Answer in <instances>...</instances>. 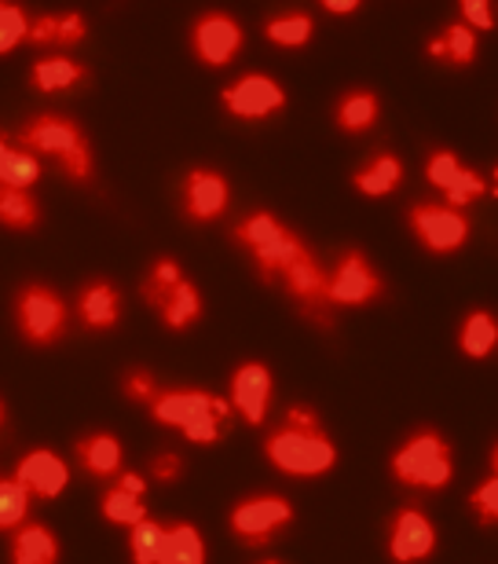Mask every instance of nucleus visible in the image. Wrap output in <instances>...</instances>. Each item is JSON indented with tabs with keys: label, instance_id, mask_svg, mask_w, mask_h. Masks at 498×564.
<instances>
[{
	"label": "nucleus",
	"instance_id": "8",
	"mask_svg": "<svg viewBox=\"0 0 498 564\" xmlns=\"http://www.w3.org/2000/svg\"><path fill=\"white\" fill-rule=\"evenodd\" d=\"M407 228H411L422 250L436 257L458 253L473 235V224L466 213L451 209L444 202H414L411 213H407Z\"/></svg>",
	"mask_w": 498,
	"mask_h": 564
},
{
	"label": "nucleus",
	"instance_id": "31",
	"mask_svg": "<svg viewBox=\"0 0 498 564\" xmlns=\"http://www.w3.org/2000/svg\"><path fill=\"white\" fill-rule=\"evenodd\" d=\"M264 37L275 48H304L315 37V19L308 11H286V15H271L264 22Z\"/></svg>",
	"mask_w": 498,
	"mask_h": 564
},
{
	"label": "nucleus",
	"instance_id": "29",
	"mask_svg": "<svg viewBox=\"0 0 498 564\" xmlns=\"http://www.w3.org/2000/svg\"><path fill=\"white\" fill-rule=\"evenodd\" d=\"M41 224V202L33 191L4 187L0 184V228L11 231H33Z\"/></svg>",
	"mask_w": 498,
	"mask_h": 564
},
{
	"label": "nucleus",
	"instance_id": "34",
	"mask_svg": "<svg viewBox=\"0 0 498 564\" xmlns=\"http://www.w3.org/2000/svg\"><path fill=\"white\" fill-rule=\"evenodd\" d=\"M484 195H495V184L491 180H484L477 169H462L458 173V180L451 184L447 191H444V206H451V209H458V213H466L473 202L477 198H484Z\"/></svg>",
	"mask_w": 498,
	"mask_h": 564
},
{
	"label": "nucleus",
	"instance_id": "40",
	"mask_svg": "<svg viewBox=\"0 0 498 564\" xmlns=\"http://www.w3.org/2000/svg\"><path fill=\"white\" fill-rule=\"evenodd\" d=\"M151 477L158 484H165V488H173V484L184 477V455H176V451H162V455L151 458Z\"/></svg>",
	"mask_w": 498,
	"mask_h": 564
},
{
	"label": "nucleus",
	"instance_id": "28",
	"mask_svg": "<svg viewBox=\"0 0 498 564\" xmlns=\"http://www.w3.org/2000/svg\"><path fill=\"white\" fill-rule=\"evenodd\" d=\"M425 55L447 66H473V59H477V33L469 26H462V22H447V26L425 44Z\"/></svg>",
	"mask_w": 498,
	"mask_h": 564
},
{
	"label": "nucleus",
	"instance_id": "7",
	"mask_svg": "<svg viewBox=\"0 0 498 564\" xmlns=\"http://www.w3.org/2000/svg\"><path fill=\"white\" fill-rule=\"evenodd\" d=\"M290 524H293L290 499H282V495H271V491L246 495V499H239V502L231 506V517H228V528H231L235 543L249 546V550L268 546L271 539L286 532Z\"/></svg>",
	"mask_w": 498,
	"mask_h": 564
},
{
	"label": "nucleus",
	"instance_id": "25",
	"mask_svg": "<svg viewBox=\"0 0 498 564\" xmlns=\"http://www.w3.org/2000/svg\"><path fill=\"white\" fill-rule=\"evenodd\" d=\"M403 184V162L389 151H374L370 162L353 176V187L367 198H385Z\"/></svg>",
	"mask_w": 498,
	"mask_h": 564
},
{
	"label": "nucleus",
	"instance_id": "22",
	"mask_svg": "<svg viewBox=\"0 0 498 564\" xmlns=\"http://www.w3.org/2000/svg\"><path fill=\"white\" fill-rule=\"evenodd\" d=\"M381 118V99L374 88H348L342 93L334 107V126L345 132V137H364Z\"/></svg>",
	"mask_w": 498,
	"mask_h": 564
},
{
	"label": "nucleus",
	"instance_id": "6",
	"mask_svg": "<svg viewBox=\"0 0 498 564\" xmlns=\"http://www.w3.org/2000/svg\"><path fill=\"white\" fill-rule=\"evenodd\" d=\"M235 242L253 257L257 268H260V279L264 282H279L282 268H286L293 257H301L308 250V242L301 239L297 231L286 228L275 213L268 209H253L246 220L235 224Z\"/></svg>",
	"mask_w": 498,
	"mask_h": 564
},
{
	"label": "nucleus",
	"instance_id": "9",
	"mask_svg": "<svg viewBox=\"0 0 498 564\" xmlns=\"http://www.w3.org/2000/svg\"><path fill=\"white\" fill-rule=\"evenodd\" d=\"M385 279L364 250H345L334 272H326V301L331 308H364L385 297Z\"/></svg>",
	"mask_w": 498,
	"mask_h": 564
},
{
	"label": "nucleus",
	"instance_id": "38",
	"mask_svg": "<svg viewBox=\"0 0 498 564\" xmlns=\"http://www.w3.org/2000/svg\"><path fill=\"white\" fill-rule=\"evenodd\" d=\"M158 378H154V370H147V367H129L121 375V397L124 400H132V403H151L158 397Z\"/></svg>",
	"mask_w": 498,
	"mask_h": 564
},
{
	"label": "nucleus",
	"instance_id": "44",
	"mask_svg": "<svg viewBox=\"0 0 498 564\" xmlns=\"http://www.w3.org/2000/svg\"><path fill=\"white\" fill-rule=\"evenodd\" d=\"M260 564H286V561H275V557H268V561H260Z\"/></svg>",
	"mask_w": 498,
	"mask_h": 564
},
{
	"label": "nucleus",
	"instance_id": "42",
	"mask_svg": "<svg viewBox=\"0 0 498 564\" xmlns=\"http://www.w3.org/2000/svg\"><path fill=\"white\" fill-rule=\"evenodd\" d=\"M4 422H8V403H4V397H0V429H4Z\"/></svg>",
	"mask_w": 498,
	"mask_h": 564
},
{
	"label": "nucleus",
	"instance_id": "18",
	"mask_svg": "<svg viewBox=\"0 0 498 564\" xmlns=\"http://www.w3.org/2000/svg\"><path fill=\"white\" fill-rule=\"evenodd\" d=\"M74 319L88 334H110L121 323V290L107 279H88L74 297Z\"/></svg>",
	"mask_w": 498,
	"mask_h": 564
},
{
	"label": "nucleus",
	"instance_id": "16",
	"mask_svg": "<svg viewBox=\"0 0 498 564\" xmlns=\"http://www.w3.org/2000/svg\"><path fill=\"white\" fill-rule=\"evenodd\" d=\"M271 397H275V378H271V370L260 364V359H246V364L235 367L228 403H231V411H239V419L246 425L260 429L268 422Z\"/></svg>",
	"mask_w": 498,
	"mask_h": 564
},
{
	"label": "nucleus",
	"instance_id": "43",
	"mask_svg": "<svg viewBox=\"0 0 498 564\" xmlns=\"http://www.w3.org/2000/svg\"><path fill=\"white\" fill-rule=\"evenodd\" d=\"M4 151H8V137L0 132V158H4Z\"/></svg>",
	"mask_w": 498,
	"mask_h": 564
},
{
	"label": "nucleus",
	"instance_id": "14",
	"mask_svg": "<svg viewBox=\"0 0 498 564\" xmlns=\"http://www.w3.org/2000/svg\"><path fill=\"white\" fill-rule=\"evenodd\" d=\"M220 107L239 121H264L286 107V88L268 74H242L220 93Z\"/></svg>",
	"mask_w": 498,
	"mask_h": 564
},
{
	"label": "nucleus",
	"instance_id": "4",
	"mask_svg": "<svg viewBox=\"0 0 498 564\" xmlns=\"http://www.w3.org/2000/svg\"><path fill=\"white\" fill-rule=\"evenodd\" d=\"M140 297L173 334L191 330V326H198V319L206 315L202 290L184 275L176 257H158L151 264V272L140 282Z\"/></svg>",
	"mask_w": 498,
	"mask_h": 564
},
{
	"label": "nucleus",
	"instance_id": "15",
	"mask_svg": "<svg viewBox=\"0 0 498 564\" xmlns=\"http://www.w3.org/2000/svg\"><path fill=\"white\" fill-rule=\"evenodd\" d=\"M180 206H184V217L191 224H209L220 220L231 206V184L228 176L217 173V169H191L184 176V191H180Z\"/></svg>",
	"mask_w": 498,
	"mask_h": 564
},
{
	"label": "nucleus",
	"instance_id": "19",
	"mask_svg": "<svg viewBox=\"0 0 498 564\" xmlns=\"http://www.w3.org/2000/svg\"><path fill=\"white\" fill-rule=\"evenodd\" d=\"M147 480L140 477L136 469H121L115 480H107L104 495H99V513L107 517L110 524H121V528H132L140 524L147 513Z\"/></svg>",
	"mask_w": 498,
	"mask_h": 564
},
{
	"label": "nucleus",
	"instance_id": "35",
	"mask_svg": "<svg viewBox=\"0 0 498 564\" xmlns=\"http://www.w3.org/2000/svg\"><path fill=\"white\" fill-rule=\"evenodd\" d=\"M495 451H491V473L488 480H480L477 488L469 491V513L477 517L480 528H495L498 521V480H495Z\"/></svg>",
	"mask_w": 498,
	"mask_h": 564
},
{
	"label": "nucleus",
	"instance_id": "13",
	"mask_svg": "<svg viewBox=\"0 0 498 564\" xmlns=\"http://www.w3.org/2000/svg\"><path fill=\"white\" fill-rule=\"evenodd\" d=\"M151 419L165 429H176L184 433L187 425H195L198 419L206 414H231V403L217 397V392H206V389H158V397L147 403Z\"/></svg>",
	"mask_w": 498,
	"mask_h": 564
},
{
	"label": "nucleus",
	"instance_id": "32",
	"mask_svg": "<svg viewBox=\"0 0 498 564\" xmlns=\"http://www.w3.org/2000/svg\"><path fill=\"white\" fill-rule=\"evenodd\" d=\"M124 550H129V561L132 564H154L158 561V550H162V535H165V524L162 521H151L143 517L140 524L124 528Z\"/></svg>",
	"mask_w": 498,
	"mask_h": 564
},
{
	"label": "nucleus",
	"instance_id": "3",
	"mask_svg": "<svg viewBox=\"0 0 498 564\" xmlns=\"http://www.w3.org/2000/svg\"><path fill=\"white\" fill-rule=\"evenodd\" d=\"M15 143L33 151L41 162H55L66 176L77 184H93L96 176V158L82 126L63 115H33L26 126L19 129Z\"/></svg>",
	"mask_w": 498,
	"mask_h": 564
},
{
	"label": "nucleus",
	"instance_id": "21",
	"mask_svg": "<svg viewBox=\"0 0 498 564\" xmlns=\"http://www.w3.org/2000/svg\"><path fill=\"white\" fill-rule=\"evenodd\" d=\"M11 564H59V539L44 521H26L11 532L8 543Z\"/></svg>",
	"mask_w": 498,
	"mask_h": 564
},
{
	"label": "nucleus",
	"instance_id": "10",
	"mask_svg": "<svg viewBox=\"0 0 498 564\" xmlns=\"http://www.w3.org/2000/svg\"><path fill=\"white\" fill-rule=\"evenodd\" d=\"M279 286L304 319L323 326V330H331L334 308H331V301H326V272L320 268V261H315L312 250H304L301 257H293V261L282 268Z\"/></svg>",
	"mask_w": 498,
	"mask_h": 564
},
{
	"label": "nucleus",
	"instance_id": "41",
	"mask_svg": "<svg viewBox=\"0 0 498 564\" xmlns=\"http://www.w3.org/2000/svg\"><path fill=\"white\" fill-rule=\"evenodd\" d=\"M323 8L331 11V15H356L364 4H359V0H323Z\"/></svg>",
	"mask_w": 498,
	"mask_h": 564
},
{
	"label": "nucleus",
	"instance_id": "1",
	"mask_svg": "<svg viewBox=\"0 0 498 564\" xmlns=\"http://www.w3.org/2000/svg\"><path fill=\"white\" fill-rule=\"evenodd\" d=\"M264 458L271 469L293 480H320L337 466V444L326 433L323 419L315 408L304 403H290L282 422L264 436Z\"/></svg>",
	"mask_w": 498,
	"mask_h": 564
},
{
	"label": "nucleus",
	"instance_id": "27",
	"mask_svg": "<svg viewBox=\"0 0 498 564\" xmlns=\"http://www.w3.org/2000/svg\"><path fill=\"white\" fill-rule=\"evenodd\" d=\"M154 564H206V539L187 521L165 524L162 550H158Z\"/></svg>",
	"mask_w": 498,
	"mask_h": 564
},
{
	"label": "nucleus",
	"instance_id": "26",
	"mask_svg": "<svg viewBox=\"0 0 498 564\" xmlns=\"http://www.w3.org/2000/svg\"><path fill=\"white\" fill-rule=\"evenodd\" d=\"M495 345H498L495 312H488V308L466 312V319H462V326H458V348H462V356L473 359V364H484V359H491Z\"/></svg>",
	"mask_w": 498,
	"mask_h": 564
},
{
	"label": "nucleus",
	"instance_id": "33",
	"mask_svg": "<svg viewBox=\"0 0 498 564\" xmlns=\"http://www.w3.org/2000/svg\"><path fill=\"white\" fill-rule=\"evenodd\" d=\"M33 499L15 477H0V532H15L19 524L30 521Z\"/></svg>",
	"mask_w": 498,
	"mask_h": 564
},
{
	"label": "nucleus",
	"instance_id": "36",
	"mask_svg": "<svg viewBox=\"0 0 498 564\" xmlns=\"http://www.w3.org/2000/svg\"><path fill=\"white\" fill-rule=\"evenodd\" d=\"M30 33V15L11 0H0V55L15 52L19 44H26Z\"/></svg>",
	"mask_w": 498,
	"mask_h": 564
},
{
	"label": "nucleus",
	"instance_id": "11",
	"mask_svg": "<svg viewBox=\"0 0 498 564\" xmlns=\"http://www.w3.org/2000/svg\"><path fill=\"white\" fill-rule=\"evenodd\" d=\"M440 535L433 517L425 510H418L414 502H407L403 510H396L389 521V532H385V554L392 564H422L436 554Z\"/></svg>",
	"mask_w": 498,
	"mask_h": 564
},
{
	"label": "nucleus",
	"instance_id": "20",
	"mask_svg": "<svg viewBox=\"0 0 498 564\" xmlns=\"http://www.w3.org/2000/svg\"><path fill=\"white\" fill-rule=\"evenodd\" d=\"M74 458H77V469L93 480H115L118 473L124 469V447L115 433L107 429H96V433H85L82 440L74 444Z\"/></svg>",
	"mask_w": 498,
	"mask_h": 564
},
{
	"label": "nucleus",
	"instance_id": "24",
	"mask_svg": "<svg viewBox=\"0 0 498 564\" xmlns=\"http://www.w3.org/2000/svg\"><path fill=\"white\" fill-rule=\"evenodd\" d=\"M88 82V66L77 59H66V55H44L30 66V88L52 96V93H71V88Z\"/></svg>",
	"mask_w": 498,
	"mask_h": 564
},
{
	"label": "nucleus",
	"instance_id": "12",
	"mask_svg": "<svg viewBox=\"0 0 498 564\" xmlns=\"http://www.w3.org/2000/svg\"><path fill=\"white\" fill-rule=\"evenodd\" d=\"M242 41H246V33L239 26V19L228 15V11H206V15H198L195 26H191V52H195V59L202 66H209V70H220V66L239 59Z\"/></svg>",
	"mask_w": 498,
	"mask_h": 564
},
{
	"label": "nucleus",
	"instance_id": "39",
	"mask_svg": "<svg viewBox=\"0 0 498 564\" xmlns=\"http://www.w3.org/2000/svg\"><path fill=\"white\" fill-rule=\"evenodd\" d=\"M462 26L473 33H491L495 30V4L491 0H462Z\"/></svg>",
	"mask_w": 498,
	"mask_h": 564
},
{
	"label": "nucleus",
	"instance_id": "23",
	"mask_svg": "<svg viewBox=\"0 0 498 564\" xmlns=\"http://www.w3.org/2000/svg\"><path fill=\"white\" fill-rule=\"evenodd\" d=\"M88 33L85 15L77 11H66V15H37L30 19V33L26 44H37V48H74L82 44Z\"/></svg>",
	"mask_w": 498,
	"mask_h": 564
},
{
	"label": "nucleus",
	"instance_id": "17",
	"mask_svg": "<svg viewBox=\"0 0 498 564\" xmlns=\"http://www.w3.org/2000/svg\"><path fill=\"white\" fill-rule=\"evenodd\" d=\"M11 477L30 491V499L52 502V499H59V495L66 491V484H71V466H66V458L59 455V451L33 447L15 462Z\"/></svg>",
	"mask_w": 498,
	"mask_h": 564
},
{
	"label": "nucleus",
	"instance_id": "37",
	"mask_svg": "<svg viewBox=\"0 0 498 564\" xmlns=\"http://www.w3.org/2000/svg\"><path fill=\"white\" fill-rule=\"evenodd\" d=\"M462 169L466 165H462L458 151H451V147H436V151H429V158H425V176L436 191H447L455 184Z\"/></svg>",
	"mask_w": 498,
	"mask_h": 564
},
{
	"label": "nucleus",
	"instance_id": "2",
	"mask_svg": "<svg viewBox=\"0 0 498 564\" xmlns=\"http://www.w3.org/2000/svg\"><path fill=\"white\" fill-rule=\"evenodd\" d=\"M389 473L400 488L411 491H444L455 480V447L436 425H418L396 444Z\"/></svg>",
	"mask_w": 498,
	"mask_h": 564
},
{
	"label": "nucleus",
	"instance_id": "30",
	"mask_svg": "<svg viewBox=\"0 0 498 564\" xmlns=\"http://www.w3.org/2000/svg\"><path fill=\"white\" fill-rule=\"evenodd\" d=\"M44 162L33 151H26L22 143L8 140V151L0 158V184L4 187H19V191H33V184L41 180Z\"/></svg>",
	"mask_w": 498,
	"mask_h": 564
},
{
	"label": "nucleus",
	"instance_id": "5",
	"mask_svg": "<svg viewBox=\"0 0 498 564\" xmlns=\"http://www.w3.org/2000/svg\"><path fill=\"white\" fill-rule=\"evenodd\" d=\"M11 315H15V330L33 348L59 345L66 334L74 330V308L59 290L48 282H22L11 297Z\"/></svg>",
	"mask_w": 498,
	"mask_h": 564
}]
</instances>
